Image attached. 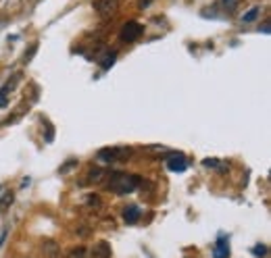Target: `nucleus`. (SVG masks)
I'll return each mask as SVG.
<instances>
[{"label":"nucleus","mask_w":271,"mask_h":258,"mask_svg":"<svg viewBox=\"0 0 271 258\" xmlns=\"http://www.w3.org/2000/svg\"><path fill=\"white\" fill-rule=\"evenodd\" d=\"M36 50H38V44H33V46L30 48V52H25V59H23V61H25V62H30V61H32V57H33V52H36Z\"/></svg>","instance_id":"dca6fc26"},{"label":"nucleus","mask_w":271,"mask_h":258,"mask_svg":"<svg viewBox=\"0 0 271 258\" xmlns=\"http://www.w3.org/2000/svg\"><path fill=\"white\" fill-rule=\"evenodd\" d=\"M227 256H229V242L225 238H221L215 243V258H227Z\"/></svg>","instance_id":"6e6552de"},{"label":"nucleus","mask_w":271,"mask_h":258,"mask_svg":"<svg viewBox=\"0 0 271 258\" xmlns=\"http://www.w3.org/2000/svg\"><path fill=\"white\" fill-rule=\"evenodd\" d=\"M128 156H131L129 148H102L98 150L96 158L102 160V163H117V160H128Z\"/></svg>","instance_id":"f03ea898"},{"label":"nucleus","mask_w":271,"mask_h":258,"mask_svg":"<svg viewBox=\"0 0 271 258\" xmlns=\"http://www.w3.org/2000/svg\"><path fill=\"white\" fill-rule=\"evenodd\" d=\"M115 59H117V54H115V52H107V54L102 57V61H98V62H100V67H102V69H109V67L115 62Z\"/></svg>","instance_id":"ddd939ff"},{"label":"nucleus","mask_w":271,"mask_h":258,"mask_svg":"<svg viewBox=\"0 0 271 258\" xmlns=\"http://www.w3.org/2000/svg\"><path fill=\"white\" fill-rule=\"evenodd\" d=\"M94 258H111V246L107 242H98V243H96Z\"/></svg>","instance_id":"9d476101"},{"label":"nucleus","mask_w":271,"mask_h":258,"mask_svg":"<svg viewBox=\"0 0 271 258\" xmlns=\"http://www.w3.org/2000/svg\"><path fill=\"white\" fill-rule=\"evenodd\" d=\"M265 252H267L265 246H256V248H255V254H265Z\"/></svg>","instance_id":"f3484780"},{"label":"nucleus","mask_w":271,"mask_h":258,"mask_svg":"<svg viewBox=\"0 0 271 258\" xmlns=\"http://www.w3.org/2000/svg\"><path fill=\"white\" fill-rule=\"evenodd\" d=\"M119 2L121 0H94V11H96V15L102 17V19H109V17H113L117 9H119Z\"/></svg>","instance_id":"7ed1b4c3"},{"label":"nucleus","mask_w":271,"mask_h":258,"mask_svg":"<svg viewBox=\"0 0 271 258\" xmlns=\"http://www.w3.org/2000/svg\"><path fill=\"white\" fill-rule=\"evenodd\" d=\"M225 2H234V0H225Z\"/></svg>","instance_id":"6ab92c4d"},{"label":"nucleus","mask_w":271,"mask_h":258,"mask_svg":"<svg viewBox=\"0 0 271 258\" xmlns=\"http://www.w3.org/2000/svg\"><path fill=\"white\" fill-rule=\"evenodd\" d=\"M142 179L138 175H131V173H113L107 181L109 192L113 194H131L140 187Z\"/></svg>","instance_id":"f257e3e1"},{"label":"nucleus","mask_w":271,"mask_h":258,"mask_svg":"<svg viewBox=\"0 0 271 258\" xmlns=\"http://www.w3.org/2000/svg\"><path fill=\"white\" fill-rule=\"evenodd\" d=\"M140 219V208L138 206H125L123 208V221L128 223V225H134Z\"/></svg>","instance_id":"0eeeda50"},{"label":"nucleus","mask_w":271,"mask_h":258,"mask_svg":"<svg viewBox=\"0 0 271 258\" xmlns=\"http://www.w3.org/2000/svg\"><path fill=\"white\" fill-rule=\"evenodd\" d=\"M259 13H261L259 6H253L248 13H244V15H242V23H250V21H255L256 17H259Z\"/></svg>","instance_id":"9b49d317"},{"label":"nucleus","mask_w":271,"mask_h":258,"mask_svg":"<svg viewBox=\"0 0 271 258\" xmlns=\"http://www.w3.org/2000/svg\"><path fill=\"white\" fill-rule=\"evenodd\" d=\"M86 256H88V252H86V248H81V246L80 248H73L71 252L67 254V258H86Z\"/></svg>","instance_id":"4468645a"},{"label":"nucleus","mask_w":271,"mask_h":258,"mask_svg":"<svg viewBox=\"0 0 271 258\" xmlns=\"http://www.w3.org/2000/svg\"><path fill=\"white\" fill-rule=\"evenodd\" d=\"M104 175H107V173H104L100 167H92V169L88 171V181H90V183H102Z\"/></svg>","instance_id":"1a4fd4ad"},{"label":"nucleus","mask_w":271,"mask_h":258,"mask_svg":"<svg viewBox=\"0 0 271 258\" xmlns=\"http://www.w3.org/2000/svg\"><path fill=\"white\" fill-rule=\"evenodd\" d=\"M142 31H144V27L138 23V21H129V23H125L121 27L119 38H121V42H134L142 36Z\"/></svg>","instance_id":"20e7f679"},{"label":"nucleus","mask_w":271,"mask_h":258,"mask_svg":"<svg viewBox=\"0 0 271 258\" xmlns=\"http://www.w3.org/2000/svg\"><path fill=\"white\" fill-rule=\"evenodd\" d=\"M86 202H88V206H100L102 204V200L98 196H88Z\"/></svg>","instance_id":"2eb2a0df"},{"label":"nucleus","mask_w":271,"mask_h":258,"mask_svg":"<svg viewBox=\"0 0 271 258\" xmlns=\"http://www.w3.org/2000/svg\"><path fill=\"white\" fill-rule=\"evenodd\" d=\"M167 167H169V171H173V173L186 171V167H188L186 156L184 154H171L169 158H167Z\"/></svg>","instance_id":"39448f33"},{"label":"nucleus","mask_w":271,"mask_h":258,"mask_svg":"<svg viewBox=\"0 0 271 258\" xmlns=\"http://www.w3.org/2000/svg\"><path fill=\"white\" fill-rule=\"evenodd\" d=\"M42 252H44V258H61V248L54 240L42 242Z\"/></svg>","instance_id":"423d86ee"},{"label":"nucleus","mask_w":271,"mask_h":258,"mask_svg":"<svg viewBox=\"0 0 271 258\" xmlns=\"http://www.w3.org/2000/svg\"><path fill=\"white\" fill-rule=\"evenodd\" d=\"M205 167H217V160H215V158H211V160H205Z\"/></svg>","instance_id":"a211bd4d"},{"label":"nucleus","mask_w":271,"mask_h":258,"mask_svg":"<svg viewBox=\"0 0 271 258\" xmlns=\"http://www.w3.org/2000/svg\"><path fill=\"white\" fill-rule=\"evenodd\" d=\"M13 200H15V196H13V192H6V194H4V198L0 200V211H2V212L9 211V206L13 204Z\"/></svg>","instance_id":"f8f14e48"}]
</instances>
